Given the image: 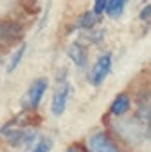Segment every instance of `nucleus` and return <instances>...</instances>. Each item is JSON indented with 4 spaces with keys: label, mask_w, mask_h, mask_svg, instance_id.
<instances>
[{
    "label": "nucleus",
    "mask_w": 151,
    "mask_h": 152,
    "mask_svg": "<svg viewBox=\"0 0 151 152\" xmlns=\"http://www.w3.org/2000/svg\"><path fill=\"white\" fill-rule=\"evenodd\" d=\"M47 90H49V79H45V77L34 79V81L29 84V88H27V91H25V95H24V99H22V107H24V111H25V113H34V111L41 106V100H43Z\"/></svg>",
    "instance_id": "4"
},
{
    "label": "nucleus",
    "mask_w": 151,
    "mask_h": 152,
    "mask_svg": "<svg viewBox=\"0 0 151 152\" xmlns=\"http://www.w3.org/2000/svg\"><path fill=\"white\" fill-rule=\"evenodd\" d=\"M128 2H130V0H108V6H106V11H104V13H106L110 18L117 20V18H121V16L124 15Z\"/></svg>",
    "instance_id": "10"
},
{
    "label": "nucleus",
    "mask_w": 151,
    "mask_h": 152,
    "mask_svg": "<svg viewBox=\"0 0 151 152\" xmlns=\"http://www.w3.org/2000/svg\"><path fill=\"white\" fill-rule=\"evenodd\" d=\"M144 140L151 141V90H146L137 100V111L131 116Z\"/></svg>",
    "instance_id": "3"
},
{
    "label": "nucleus",
    "mask_w": 151,
    "mask_h": 152,
    "mask_svg": "<svg viewBox=\"0 0 151 152\" xmlns=\"http://www.w3.org/2000/svg\"><path fill=\"white\" fill-rule=\"evenodd\" d=\"M97 22H99V16L94 11H87V13H83L78 20L74 22L72 31H88V32H92L95 29Z\"/></svg>",
    "instance_id": "9"
},
{
    "label": "nucleus",
    "mask_w": 151,
    "mask_h": 152,
    "mask_svg": "<svg viewBox=\"0 0 151 152\" xmlns=\"http://www.w3.org/2000/svg\"><path fill=\"white\" fill-rule=\"evenodd\" d=\"M65 152H87V150H85V147H83V145L74 143V145H70L68 148H65Z\"/></svg>",
    "instance_id": "15"
},
{
    "label": "nucleus",
    "mask_w": 151,
    "mask_h": 152,
    "mask_svg": "<svg viewBox=\"0 0 151 152\" xmlns=\"http://www.w3.org/2000/svg\"><path fill=\"white\" fill-rule=\"evenodd\" d=\"M87 152H122L119 141L115 136H112L108 131H95L87 138L85 145Z\"/></svg>",
    "instance_id": "5"
},
{
    "label": "nucleus",
    "mask_w": 151,
    "mask_h": 152,
    "mask_svg": "<svg viewBox=\"0 0 151 152\" xmlns=\"http://www.w3.org/2000/svg\"><path fill=\"white\" fill-rule=\"evenodd\" d=\"M0 64H2V57H0Z\"/></svg>",
    "instance_id": "16"
},
{
    "label": "nucleus",
    "mask_w": 151,
    "mask_h": 152,
    "mask_svg": "<svg viewBox=\"0 0 151 152\" xmlns=\"http://www.w3.org/2000/svg\"><path fill=\"white\" fill-rule=\"evenodd\" d=\"M106 6H108V0H94V13L97 16H101L104 11H106Z\"/></svg>",
    "instance_id": "13"
},
{
    "label": "nucleus",
    "mask_w": 151,
    "mask_h": 152,
    "mask_svg": "<svg viewBox=\"0 0 151 152\" xmlns=\"http://www.w3.org/2000/svg\"><path fill=\"white\" fill-rule=\"evenodd\" d=\"M131 97L128 95V93H119L115 99H113V102L110 104V115L113 116V118H124V116H128V113H130V109H131Z\"/></svg>",
    "instance_id": "8"
},
{
    "label": "nucleus",
    "mask_w": 151,
    "mask_h": 152,
    "mask_svg": "<svg viewBox=\"0 0 151 152\" xmlns=\"http://www.w3.org/2000/svg\"><path fill=\"white\" fill-rule=\"evenodd\" d=\"M112 64H113V57L110 52H104L97 57V61L92 64L90 72H88V83L92 86H101L112 72Z\"/></svg>",
    "instance_id": "6"
},
{
    "label": "nucleus",
    "mask_w": 151,
    "mask_h": 152,
    "mask_svg": "<svg viewBox=\"0 0 151 152\" xmlns=\"http://www.w3.org/2000/svg\"><path fill=\"white\" fill-rule=\"evenodd\" d=\"M0 140L15 150L33 148L40 140V131L25 115H20L0 127Z\"/></svg>",
    "instance_id": "1"
},
{
    "label": "nucleus",
    "mask_w": 151,
    "mask_h": 152,
    "mask_svg": "<svg viewBox=\"0 0 151 152\" xmlns=\"http://www.w3.org/2000/svg\"><path fill=\"white\" fill-rule=\"evenodd\" d=\"M72 95V84L68 79V72L63 70L58 77V84L54 88L52 93V100H50V111L54 116H61L68 106V99Z\"/></svg>",
    "instance_id": "2"
},
{
    "label": "nucleus",
    "mask_w": 151,
    "mask_h": 152,
    "mask_svg": "<svg viewBox=\"0 0 151 152\" xmlns=\"http://www.w3.org/2000/svg\"><path fill=\"white\" fill-rule=\"evenodd\" d=\"M50 148H52V140L50 138H40L29 152H50Z\"/></svg>",
    "instance_id": "12"
},
{
    "label": "nucleus",
    "mask_w": 151,
    "mask_h": 152,
    "mask_svg": "<svg viewBox=\"0 0 151 152\" xmlns=\"http://www.w3.org/2000/svg\"><path fill=\"white\" fill-rule=\"evenodd\" d=\"M138 18H140V20H149V18H151V4H147V6H144V7L140 9Z\"/></svg>",
    "instance_id": "14"
},
{
    "label": "nucleus",
    "mask_w": 151,
    "mask_h": 152,
    "mask_svg": "<svg viewBox=\"0 0 151 152\" xmlns=\"http://www.w3.org/2000/svg\"><path fill=\"white\" fill-rule=\"evenodd\" d=\"M67 54H68V59L76 64V68H79V70L87 68V64H88V50H87V47L81 41L70 43Z\"/></svg>",
    "instance_id": "7"
},
{
    "label": "nucleus",
    "mask_w": 151,
    "mask_h": 152,
    "mask_svg": "<svg viewBox=\"0 0 151 152\" xmlns=\"http://www.w3.org/2000/svg\"><path fill=\"white\" fill-rule=\"evenodd\" d=\"M25 50H27V45H25V43H22V45L13 52V56H11L9 63H7V72H9V73H13V72L20 66V63H22V59H24V56H25Z\"/></svg>",
    "instance_id": "11"
}]
</instances>
